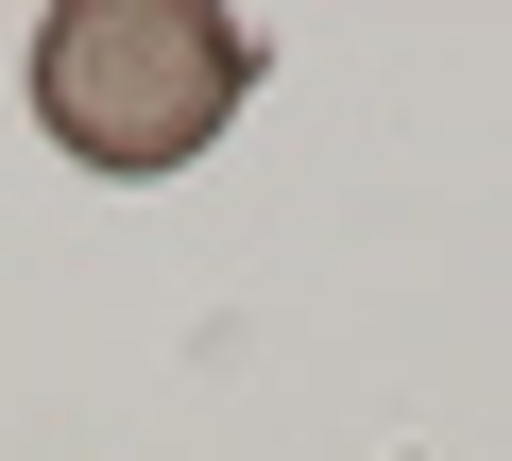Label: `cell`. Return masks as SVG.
Instances as JSON below:
<instances>
[{
    "label": "cell",
    "mask_w": 512,
    "mask_h": 461,
    "mask_svg": "<svg viewBox=\"0 0 512 461\" xmlns=\"http://www.w3.org/2000/svg\"><path fill=\"white\" fill-rule=\"evenodd\" d=\"M256 86V35L205 0H52L35 35V120L86 171H188Z\"/></svg>",
    "instance_id": "cell-1"
}]
</instances>
